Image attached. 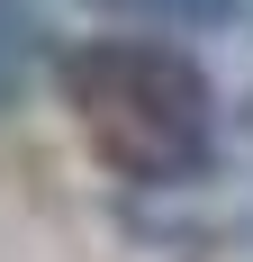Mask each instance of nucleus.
Here are the masks:
<instances>
[{
    "mask_svg": "<svg viewBox=\"0 0 253 262\" xmlns=\"http://www.w3.org/2000/svg\"><path fill=\"white\" fill-rule=\"evenodd\" d=\"M54 100L73 118L81 154L126 190H199L226 154V100L208 63L154 27L73 36L54 54Z\"/></svg>",
    "mask_w": 253,
    "mask_h": 262,
    "instance_id": "1",
    "label": "nucleus"
},
{
    "mask_svg": "<svg viewBox=\"0 0 253 262\" xmlns=\"http://www.w3.org/2000/svg\"><path fill=\"white\" fill-rule=\"evenodd\" d=\"M54 27H46V9L36 0H0V108L9 100H27V81L36 73H54Z\"/></svg>",
    "mask_w": 253,
    "mask_h": 262,
    "instance_id": "2",
    "label": "nucleus"
},
{
    "mask_svg": "<svg viewBox=\"0 0 253 262\" xmlns=\"http://www.w3.org/2000/svg\"><path fill=\"white\" fill-rule=\"evenodd\" d=\"M109 18L126 27H154V36H199V27H235L244 18V0H91Z\"/></svg>",
    "mask_w": 253,
    "mask_h": 262,
    "instance_id": "3",
    "label": "nucleus"
},
{
    "mask_svg": "<svg viewBox=\"0 0 253 262\" xmlns=\"http://www.w3.org/2000/svg\"><path fill=\"white\" fill-rule=\"evenodd\" d=\"M235 127H244V136H253V91H244V100H235Z\"/></svg>",
    "mask_w": 253,
    "mask_h": 262,
    "instance_id": "4",
    "label": "nucleus"
}]
</instances>
